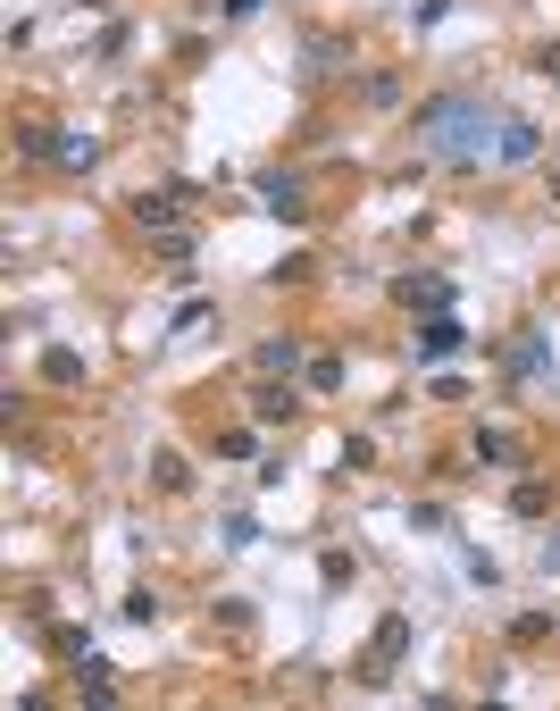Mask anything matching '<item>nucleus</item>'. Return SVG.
I'll list each match as a JSON object with an SVG mask.
<instances>
[{
  "label": "nucleus",
  "instance_id": "25",
  "mask_svg": "<svg viewBox=\"0 0 560 711\" xmlns=\"http://www.w3.org/2000/svg\"><path fill=\"white\" fill-rule=\"evenodd\" d=\"M536 68H543V75H552V84H560V42H552V51H543V59H536Z\"/></svg>",
  "mask_w": 560,
  "mask_h": 711
},
{
  "label": "nucleus",
  "instance_id": "5",
  "mask_svg": "<svg viewBox=\"0 0 560 711\" xmlns=\"http://www.w3.org/2000/svg\"><path fill=\"white\" fill-rule=\"evenodd\" d=\"M460 319H452V310H444V319H418V336H411V352L418 360H427V369H435V360H452V352H460Z\"/></svg>",
  "mask_w": 560,
  "mask_h": 711
},
{
  "label": "nucleus",
  "instance_id": "10",
  "mask_svg": "<svg viewBox=\"0 0 560 711\" xmlns=\"http://www.w3.org/2000/svg\"><path fill=\"white\" fill-rule=\"evenodd\" d=\"M318 68H352V42L343 34H310L301 42V75H318Z\"/></svg>",
  "mask_w": 560,
  "mask_h": 711
},
{
  "label": "nucleus",
  "instance_id": "4",
  "mask_svg": "<svg viewBox=\"0 0 560 711\" xmlns=\"http://www.w3.org/2000/svg\"><path fill=\"white\" fill-rule=\"evenodd\" d=\"M402 301H411L418 319H444L452 301H460V285H452V277H435V268H411V277H402Z\"/></svg>",
  "mask_w": 560,
  "mask_h": 711
},
{
  "label": "nucleus",
  "instance_id": "15",
  "mask_svg": "<svg viewBox=\"0 0 560 711\" xmlns=\"http://www.w3.org/2000/svg\"><path fill=\"white\" fill-rule=\"evenodd\" d=\"M151 486H168V494H185V486H193V468H185V452H159V461H151Z\"/></svg>",
  "mask_w": 560,
  "mask_h": 711
},
{
  "label": "nucleus",
  "instance_id": "22",
  "mask_svg": "<svg viewBox=\"0 0 560 711\" xmlns=\"http://www.w3.org/2000/svg\"><path fill=\"white\" fill-rule=\"evenodd\" d=\"M84 645H93V637H84V628H51V653H68V661H84Z\"/></svg>",
  "mask_w": 560,
  "mask_h": 711
},
{
  "label": "nucleus",
  "instance_id": "16",
  "mask_svg": "<svg viewBox=\"0 0 560 711\" xmlns=\"http://www.w3.org/2000/svg\"><path fill=\"white\" fill-rule=\"evenodd\" d=\"M360 93H369V110H402V75H360Z\"/></svg>",
  "mask_w": 560,
  "mask_h": 711
},
{
  "label": "nucleus",
  "instance_id": "20",
  "mask_svg": "<svg viewBox=\"0 0 560 711\" xmlns=\"http://www.w3.org/2000/svg\"><path fill=\"white\" fill-rule=\"evenodd\" d=\"M301 377H310L318 393H335V385H343V360H335V352H318V360H310V369H301Z\"/></svg>",
  "mask_w": 560,
  "mask_h": 711
},
{
  "label": "nucleus",
  "instance_id": "7",
  "mask_svg": "<svg viewBox=\"0 0 560 711\" xmlns=\"http://www.w3.org/2000/svg\"><path fill=\"white\" fill-rule=\"evenodd\" d=\"M176 202H193V185H159V193H143V202H134V226H151V235H159V226H176Z\"/></svg>",
  "mask_w": 560,
  "mask_h": 711
},
{
  "label": "nucleus",
  "instance_id": "18",
  "mask_svg": "<svg viewBox=\"0 0 560 711\" xmlns=\"http://www.w3.org/2000/svg\"><path fill=\"white\" fill-rule=\"evenodd\" d=\"M42 377H51V385H84V360L75 352H42Z\"/></svg>",
  "mask_w": 560,
  "mask_h": 711
},
{
  "label": "nucleus",
  "instance_id": "26",
  "mask_svg": "<svg viewBox=\"0 0 560 711\" xmlns=\"http://www.w3.org/2000/svg\"><path fill=\"white\" fill-rule=\"evenodd\" d=\"M543 569H560V527H552V544H543Z\"/></svg>",
  "mask_w": 560,
  "mask_h": 711
},
{
  "label": "nucleus",
  "instance_id": "11",
  "mask_svg": "<svg viewBox=\"0 0 560 711\" xmlns=\"http://www.w3.org/2000/svg\"><path fill=\"white\" fill-rule=\"evenodd\" d=\"M468 452H477V461H486V468H519V461H527V452L510 444L502 427H477V435H468Z\"/></svg>",
  "mask_w": 560,
  "mask_h": 711
},
{
  "label": "nucleus",
  "instance_id": "8",
  "mask_svg": "<svg viewBox=\"0 0 560 711\" xmlns=\"http://www.w3.org/2000/svg\"><path fill=\"white\" fill-rule=\"evenodd\" d=\"M402 653H411V619L393 611L385 628H376V661H369V687H376V678H385V670H393V661H402Z\"/></svg>",
  "mask_w": 560,
  "mask_h": 711
},
{
  "label": "nucleus",
  "instance_id": "24",
  "mask_svg": "<svg viewBox=\"0 0 560 711\" xmlns=\"http://www.w3.org/2000/svg\"><path fill=\"white\" fill-rule=\"evenodd\" d=\"M218 18H235V25H243V18H260V0H218Z\"/></svg>",
  "mask_w": 560,
  "mask_h": 711
},
{
  "label": "nucleus",
  "instance_id": "23",
  "mask_svg": "<svg viewBox=\"0 0 560 711\" xmlns=\"http://www.w3.org/2000/svg\"><path fill=\"white\" fill-rule=\"evenodd\" d=\"M411 18H418V25H444V18H452V0H418Z\"/></svg>",
  "mask_w": 560,
  "mask_h": 711
},
{
  "label": "nucleus",
  "instance_id": "12",
  "mask_svg": "<svg viewBox=\"0 0 560 711\" xmlns=\"http://www.w3.org/2000/svg\"><path fill=\"white\" fill-rule=\"evenodd\" d=\"M75 694H84V703H117V670L110 661H84V670H75Z\"/></svg>",
  "mask_w": 560,
  "mask_h": 711
},
{
  "label": "nucleus",
  "instance_id": "2",
  "mask_svg": "<svg viewBox=\"0 0 560 711\" xmlns=\"http://www.w3.org/2000/svg\"><path fill=\"white\" fill-rule=\"evenodd\" d=\"M536 151H543V134L527 126V117H510V110L494 117V134H486V159H494V168H527Z\"/></svg>",
  "mask_w": 560,
  "mask_h": 711
},
{
  "label": "nucleus",
  "instance_id": "3",
  "mask_svg": "<svg viewBox=\"0 0 560 711\" xmlns=\"http://www.w3.org/2000/svg\"><path fill=\"white\" fill-rule=\"evenodd\" d=\"M260 202H268V218H284V226L310 218V185H301L293 168H268V176H260Z\"/></svg>",
  "mask_w": 560,
  "mask_h": 711
},
{
  "label": "nucleus",
  "instance_id": "21",
  "mask_svg": "<svg viewBox=\"0 0 560 711\" xmlns=\"http://www.w3.org/2000/svg\"><path fill=\"white\" fill-rule=\"evenodd\" d=\"M218 452H226V461H251V452H260V435H251V427H226Z\"/></svg>",
  "mask_w": 560,
  "mask_h": 711
},
{
  "label": "nucleus",
  "instance_id": "9",
  "mask_svg": "<svg viewBox=\"0 0 560 711\" xmlns=\"http://www.w3.org/2000/svg\"><path fill=\"white\" fill-rule=\"evenodd\" d=\"M260 369H268V377H301V369H310L301 336H268V343H260Z\"/></svg>",
  "mask_w": 560,
  "mask_h": 711
},
{
  "label": "nucleus",
  "instance_id": "14",
  "mask_svg": "<svg viewBox=\"0 0 560 711\" xmlns=\"http://www.w3.org/2000/svg\"><path fill=\"white\" fill-rule=\"evenodd\" d=\"M510 511H519V519H543V511H552V486H543V477H519V486H510Z\"/></svg>",
  "mask_w": 560,
  "mask_h": 711
},
{
  "label": "nucleus",
  "instance_id": "19",
  "mask_svg": "<svg viewBox=\"0 0 560 711\" xmlns=\"http://www.w3.org/2000/svg\"><path fill=\"white\" fill-rule=\"evenodd\" d=\"M226 544H235V553H243V544H260V519H251V511H226V527H218Z\"/></svg>",
  "mask_w": 560,
  "mask_h": 711
},
{
  "label": "nucleus",
  "instance_id": "27",
  "mask_svg": "<svg viewBox=\"0 0 560 711\" xmlns=\"http://www.w3.org/2000/svg\"><path fill=\"white\" fill-rule=\"evenodd\" d=\"M552 209H560V176H552Z\"/></svg>",
  "mask_w": 560,
  "mask_h": 711
},
{
  "label": "nucleus",
  "instance_id": "13",
  "mask_svg": "<svg viewBox=\"0 0 560 711\" xmlns=\"http://www.w3.org/2000/svg\"><path fill=\"white\" fill-rule=\"evenodd\" d=\"M59 151H68L59 126H18V159H59Z\"/></svg>",
  "mask_w": 560,
  "mask_h": 711
},
{
  "label": "nucleus",
  "instance_id": "17",
  "mask_svg": "<svg viewBox=\"0 0 560 711\" xmlns=\"http://www.w3.org/2000/svg\"><path fill=\"white\" fill-rule=\"evenodd\" d=\"M59 168H75V176H84V168H101V143H93V134H68V151H59Z\"/></svg>",
  "mask_w": 560,
  "mask_h": 711
},
{
  "label": "nucleus",
  "instance_id": "6",
  "mask_svg": "<svg viewBox=\"0 0 560 711\" xmlns=\"http://www.w3.org/2000/svg\"><path fill=\"white\" fill-rule=\"evenodd\" d=\"M251 411H260V427H293V419H301V393L284 385V377H268V385L251 393Z\"/></svg>",
  "mask_w": 560,
  "mask_h": 711
},
{
  "label": "nucleus",
  "instance_id": "1",
  "mask_svg": "<svg viewBox=\"0 0 560 711\" xmlns=\"http://www.w3.org/2000/svg\"><path fill=\"white\" fill-rule=\"evenodd\" d=\"M494 101L486 93H444L418 110V151L427 159H444V168H460V159H486V134H494Z\"/></svg>",
  "mask_w": 560,
  "mask_h": 711
}]
</instances>
